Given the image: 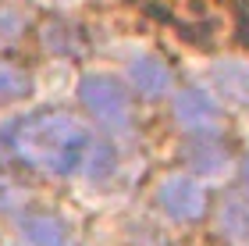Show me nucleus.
Returning <instances> with one entry per match:
<instances>
[{
  "label": "nucleus",
  "instance_id": "f257e3e1",
  "mask_svg": "<svg viewBox=\"0 0 249 246\" xmlns=\"http://www.w3.org/2000/svg\"><path fill=\"white\" fill-rule=\"evenodd\" d=\"M7 147L15 150L18 161H25L36 171L68 178L86 168L93 139L75 118L39 111V114H29L7 129Z\"/></svg>",
  "mask_w": 249,
  "mask_h": 246
},
{
  "label": "nucleus",
  "instance_id": "f03ea898",
  "mask_svg": "<svg viewBox=\"0 0 249 246\" xmlns=\"http://www.w3.org/2000/svg\"><path fill=\"white\" fill-rule=\"evenodd\" d=\"M78 100H82V107L89 114L100 118L110 129H124L128 118H132L128 89H121V82L110 79V75H100V72L82 75V79H78Z\"/></svg>",
  "mask_w": 249,
  "mask_h": 246
},
{
  "label": "nucleus",
  "instance_id": "7ed1b4c3",
  "mask_svg": "<svg viewBox=\"0 0 249 246\" xmlns=\"http://www.w3.org/2000/svg\"><path fill=\"white\" fill-rule=\"evenodd\" d=\"M175 121L192 136H217L221 132V107L203 86H185L175 93Z\"/></svg>",
  "mask_w": 249,
  "mask_h": 246
},
{
  "label": "nucleus",
  "instance_id": "20e7f679",
  "mask_svg": "<svg viewBox=\"0 0 249 246\" xmlns=\"http://www.w3.org/2000/svg\"><path fill=\"white\" fill-rule=\"evenodd\" d=\"M157 204L175 221H199L207 214V189L189 175H171L157 186Z\"/></svg>",
  "mask_w": 249,
  "mask_h": 246
},
{
  "label": "nucleus",
  "instance_id": "39448f33",
  "mask_svg": "<svg viewBox=\"0 0 249 246\" xmlns=\"http://www.w3.org/2000/svg\"><path fill=\"white\" fill-rule=\"evenodd\" d=\"M128 82L139 96L160 100V96H167V89H171V68H167L164 61H157V57H135L128 64Z\"/></svg>",
  "mask_w": 249,
  "mask_h": 246
},
{
  "label": "nucleus",
  "instance_id": "423d86ee",
  "mask_svg": "<svg viewBox=\"0 0 249 246\" xmlns=\"http://www.w3.org/2000/svg\"><path fill=\"white\" fill-rule=\"evenodd\" d=\"M217 228L224 239L239 243V246H249V200H239V196H228L217 210Z\"/></svg>",
  "mask_w": 249,
  "mask_h": 246
},
{
  "label": "nucleus",
  "instance_id": "0eeeda50",
  "mask_svg": "<svg viewBox=\"0 0 249 246\" xmlns=\"http://www.w3.org/2000/svg\"><path fill=\"white\" fill-rule=\"evenodd\" d=\"M185 161L192 164L196 175H217L221 168L228 164V150H224L221 143L207 139V136H196L189 143V150H185Z\"/></svg>",
  "mask_w": 249,
  "mask_h": 246
},
{
  "label": "nucleus",
  "instance_id": "6e6552de",
  "mask_svg": "<svg viewBox=\"0 0 249 246\" xmlns=\"http://www.w3.org/2000/svg\"><path fill=\"white\" fill-rule=\"evenodd\" d=\"M21 232H25V239L36 243V246H64L68 243L64 221H57L53 214H25L21 218Z\"/></svg>",
  "mask_w": 249,
  "mask_h": 246
},
{
  "label": "nucleus",
  "instance_id": "1a4fd4ad",
  "mask_svg": "<svg viewBox=\"0 0 249 246\" xmlns=\"http://www.w3.org/2000/svg\"><path fill=\"white\" fill-rule=\"evenodd\" d=\"M32 93V75L15 61H0V104L21 100Z\"/></svg>",
  "mask_w": 249,
  "mask_h": 246
},
{
  "label": "nucleus",
  "instance_id": "9d476101",
  "mask_svg": "<svg viewBox=\"0 0 249 246\" xmlns=\"http://www.w3.org/2000/svg\"><path fill=\"white\" fill-rule=\"evenodd\" d=\"M213 75H217L221 89L231 100H239V104L249 107V68H246V64H217Z\"/></svg>",
  "mask_w": 249,
  "mask_h": 246
},
{
  "label": "nucleus",
  "instance_id": "9b49d317",
  "mask_svg": "<svg viewBox=\"0 0 249 246\" xmlns=\"http://www.w3.org/2000/svg\"><path fill=\"white\" fill-rule=\"evenodd\" d=\"M239 178H242V189L249 193V157L242 161V168H239Z\"/></svg>",
  "mask_w": 249,
  "mask_h": 246
}]
</instances>
